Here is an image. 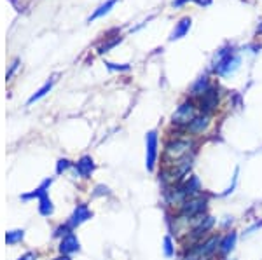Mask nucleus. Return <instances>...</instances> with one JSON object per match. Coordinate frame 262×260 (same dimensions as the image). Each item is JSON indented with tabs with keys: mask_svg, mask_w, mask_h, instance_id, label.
I'll list each match as a JSON object with an SVG mask.
<instances>
[{
	"mask_svg": "<svg viewBox=\"0 0 262 260\" xmlns=\"http://www.w3.org/2000/svg\"><path fill=\"white\" fill-rule=\"evenodd\" d=\"M194 150V140L192 138H175L170 140L164 147L163 152V166H170L179 162L180 159L191 156Z\"/></svg>",
	"mask_w": 262,
	"mask_h": 260,
	"instance_id": "1",
	"label": "nucleus"
},
{
	"mask_svg": "<svg viewBox=\"0 0 262 260\" xmlns=\"http://www.w3.org/2000/svg\"><path fill=\"white\" fill-rule=\"evenodd\" d=\"M208 196L206 194H200L194 196V198L185 199V203L177 209V215H180L182 219H196V217H201L208 211Z\"/></svg>",
	"mask_w": 262,
	"mask_h": 260,
	"instance_id": "2",
	"label": "nucleus"
},
{
	"mask_svg": "<svg viewBox=\"0 0 262 260\" xmlns=\"http://www.w3.org/2000/svg\"><path fill=\"white\" fill-rule=\"evenodd\" d=\"M239 66V56L232 49H222L219 53V58L215 61V72L219 75H229L234 74Z\"/></svg>",
	"mask_w": 262,
	"mask_h": 260,
	"instance_id": "3",
	"label": "nucleus"
},
{
	"mask_svg": "<svg viewBox=\"0 0 262 260\" xmlns=\"http://www.w3.org/2000/svg\"><path fill=\"white\" fill-rule=\"evenodd\" d=\"M49 185H51V180H44L35 192H32V194H28V196H23V199H30V198L39 199V211H40V215H44V217L53 215V211H54L53 201L49 199V194H48Z\"/></svg>",
	"mask_w": 262,
	"mask_h": 260,
	"instance_id": "4",
	"label": "nucleus"
},
{
	"mask_svg": "<svg viewBox=\"0 0 262 260\" xmlns=\"http://www.w3.org/2000/svg\"><path fill=\"white\" fill-rule=\"evenodd\" d=\"M145 166L149 171L156 170V164H158V157H159V136L158 131H149L145 136Z\"/></svg>",
	"mask_w": 262,
	"mask_h": 260,
	"instance_id": "5",
	"label": "nucleus"
},
{
	"mask_svg": "<svg viewBox=\"0 0 262 260\" xmlns=\"http://www.w3.org/2000/svg\"><path fill=\"white\" fill-rule=\"evenodd\" d=\"M198 115L196 112V107H194L192 102H185L182 103L179 108L175 110V114L171 115V123L177 126V128H182L185 129L189 124L192 123V119Z\"/></svg>",
	"mask_w": 262,
	"mask_h": 260,
	"instance_id": "6",
	"label": "nucleus"
},
{
	"mask_svg": "<svg viewBox=\"0 0 262 260\" xmlns=\"http://www.w3.org/2000/svg\"><path fill=\"white\" fill-rule=\"evenodd\" d=\"M210 124H212V121H210L208 114H198L192 119V123L185 128V131H187L189 135H192V136H200V135H203V133L208 131Z\"/></svg>",
	"mask_w": 262,
	"mask_h": 260,
	"instance_id": "7",
	"label": "nucleus"
},
{
	"mask_svg": "<svg viewBox=\"0 0 262 260\" xmlns=\"http://www.w3.org/2000/svg\"><path fill=\"white\" fill-rule=\"evenodd\" d=\"M219 105V89L217 87H210L205 94L200 96V108L203 114H212Z\"/></svg>",
	"mask_w": 262,
	"mask_h": 260,
	"instance_id": "8",
	"label": "nucleus"
},
{
	"mask_svg": "<svg viewBox=\"0 0 262 260\" xmlns=\"http://www.w3.org/2000/svg\"><path fill=\"white\" fill-rule=\"evenodd\" d=\"M236 243H238V234H236L234 230H229V232H226L221 238V243H219V255L222 257V260H226L227 255L234 250Z\"/></svg>",
	"mask_w": 262,
	"mask_h": 260,
	"instance_id": "9",
	"label": "nucleus"
},
{
	"mask_svg": "<svg viewBox=\"0 0 262 260\" xmlns=\"http://www.w3.org/2000/svg\"><path fill=\"white\" fill-rule=\"evenodd\" d=\"M91 219V211L90 208L86 206V204H77V208L74 209V213H72L70 220H69V225L72 229L79 227L81 224H84V222H88Z\"/></svg>",
	"mask_w": 262,
	"mask_h": 260,
	"instance_id": "10",
	"label": "nucleus"
},
{
	"mask_svg": "<svg viewBox=\"0 0 262 260\" xmlns=\"http://www.w3.org/2000/svg\"><path fill=\"white\" fill-rule=\"evenodd\" d=\"M182 187H184L187 198H194V196L203 194V185H201L200 178H198L196 175H189V177L182 182Z\"/></svg>",
	"mask_w": 262,
	"mask_h": 260,
	"instance_id": "11",
	"label": "nucleus"
},
{
	"mask_svg": "<svg viewBox=\"0 0 262 260\" xmlns=\"http://www.w3.org/2000/svg\"><path fill=\"white\" fill-rule=\"evenodd\" d=\"M79 250H81V243H79L77 236H75L74 232L67 234L60 243V253L61 255H70V253H75V251H79Z\"/></svg>",
	"mask_w": 262,
	"mask_h": 260,
	"instance_id": "12",
	"label": "nucleus"
},
{
	"mask_svg": "<svg viewBox=\"0 0 262 260\" xmlns=\"http://www.w3.org/2000/svg\"><path fill=\"white\" fill-rule=\"evenodd\" d=\"M75 171H77L79 177L90 178L91 173L95 171V162H93V159L90 156H84L75 162Z\"/></svg>",
	"mask_w": 262,
	"mask_h": 260,
	"instance_id": "13",
	"label": "nucleus"
},
{
	"mask_svg": "<svg viewBox=\"0 0 262 260\" xmlns=\"http://www.w3.org/2000/svg\"><path fill=\"white\" fill-rule=\"evenodd\" d=\"M210 82H208V77H200L196 82L192 84V87H191V94L194 96V98H200V96H203L206 93V91L210 89Z\"/></svg>",
	"mask_w": 262,
	"mask_h": 260,
	"instance_id": "14",
	"label": "nucleus"
},
{
	"mask_svg": "<svg viewBox=\"0 0 262 260\" xmlns=\"http://www.w3.org/2000/svg\"><path fill=\"white\" fill-rule=\"evenodd\" d=\"M191 18H184L180 21L179 25H177V28L173 30L171 33V37H170V40H177V39H182V37L185 35V33L189 32V28H191Z\"/></svg>",
	"mask_w": 262,
	"mask_h": 260,
	"instance_id": "15",
	"label": "nucleus"
},
{
	"mask_svg": "<svg viewBox=\"0 0 262 260\" xmlns=\"http://www.w3.org/2000/svg\"><path fill=\"white\" fill-rule=\"evenodd\" d=\"M116 2H117V0H107V2H105V4H101V6L98 7V9H96V11L93 12V14L90 16V19H88V21H90V23H91V21H95V19L101 18V16H103V14H107V12L111 11L114 6H116Z\"/></svg>",
	"mask_w": 262,
	"mask_h": 260,
	"instance_id": "16",
	"label": "nucleus"
},
{
	"mask_svg": "<svg viewBox=\"0 0 262 260\" xmlns=\"http://www.w3.org/2000/svg\"><path fill=\"white\" fill-rule=\"evenodd\" d=\"M163 251H164V257H168V258H173L177 255L175 241H173L171 236H166L163 240Z\"/></svg>",
	"mask_w": 262,
	"mask_h": 260,
	"instance_id": "17",
	"label": "nucleus"
},
{
	"mask_svg": "<svg viewBox=\"0 0 262 260\" xmlns=\"http://www.w3.org/2000/svg\"><path fill=\"white\" fill-rule=\"evenodd\" d=\"M53 84H54V79H51V81H48V82H46V84H44V86H42V87H40V89H39V91H37V93H35V94H33V96H32V98H30V100H28V105H32L33 102H37V100H40V98H42V96H46V94H48V93H49V91H51V89H53Z\"/></svg>",
	"mask_w": 262,
	"mask_h": 260,
	"instance_id": "18",
	"label": "nucleus"
},
{
	"mask_svg": "<svg viewBox=\"0 0 262 260\" xmlns=\"http://www.w3.org/2000/svg\"><path fill=\"white\" fill-rule=\"evenodd\" d=\"M23 236H25L23 230H11V232L6 234V243L7 245H14V243L23 240Z\"/></svg>",
	"mask_w": 262,
	"mask_h": 260,
	"instance_id": "19",
	"label": "nucleus"
},
{
	"mask_svg": "<svg viewBox=\"0 0 262 260\" xmlns=\"http://www.w3.org/2000/svg\"><path fill=\"white\" fill-rule=\"evenodd\" d=\"M70 166H72V162L69 161V159H60V161H58V164H56V173L58 175L63 173V171H67Z\"/></svg>",
	"mask_w": 262,
	"mask_h": 260,
	"instance_id": "20",
	"label": "nucleus"
},
{
	"mask_svg": "<svg viewBox=\"0 0 262 260\" xmlns=\"http://www.w3.org/2000/svg\"><path fill=\"white\" fill-rule=\"evenodd\" d=\"M105 65H107L108 70H129V65H116V63H111V61H107Z\"/></svg>",
	"mask_w": 262,
	"mask_h": 260,
	"instance_id": "21",
	"label": "nucleus"
},
{
	"mask_svg": "<svg viewBox=\"0 0 262 260\" xmlns=\"http://www.w3.org/2000/svg\"><path fill=\"white\" fill-rule=\"evenodd\" d=\"M117 42H121V37H117V39H114L112 42H108L107 45H103V48H101V51H100V53H107L108 49H111V48H114V45L117 44Z\"/></svg>",
	"mask_w": 262,
	"mask_h": 260,
	"instance_id": "22",
	"label": "nucleus"
},
{
	"mask_svg": "<svg viewBox=\"0 0 262 260\" xmlns=\"http://www.w3.org/2000/svg\"><path fill=\"white\" fill-rule=\"evenodd\" d=\"M18 65H19L18 61H14V63H12V65H11V70H9V72H7V79H11V75L14 74V70L18 68Z\"/></svg>",
	"mask_w": 262,
	"mask_h": 260,
	"instance_id": "23",
	"label": "nucleus"
},
{
	"mask_svg": "<svg viewBox=\"0 0 262 260\" xmlns=\"http://www.w3.org/2000/svg\"><path fill=\"white\" fill-rule=\"evenodd\" d=\"M108 188L107 187H103V185H98L96 187V192H95V196H100V194H105V192H107Z\"/></svg>",
	"mask_w": 262,
	"mask_h": 260,
	"instance_id": "24",
	"label": "nucleus"
},
{
	"mask_svg": "<svg viewBox=\"0 0 262 260\" xmlns=\"http://www.w3.org/2000/svg\"><path fill=\"white\" fill-rule=\"evenodd\" d=\"M35 258H37V257H35V253H25L19 260H35Z\"/></svg>",
	"mask_w": 262,
	"mask_h": 260,
	"instance_id": "25",
	"label": "nucleus"
},
{
	"mask_svg": "<svg viewBox=\"0 0 262 260\" xmlns=\"http://www.w3.org/2000/svg\"><path fill=\"white\" fill-rule=\"evenodd\" d=\"M185 2H189V0H175V2H173V6H175V7H180V6H184Z\"/></svg>",
	"mask_w": 262,
	"mask_h": 260,
	"instance_id": "26",
	"label": "nucleus"
},
{
	"mask_svg": "<svg viewBox=\"0 0 262 260\" xmlns=\"http://www.w3.org/2000/svg\"><path fill=\"white\" fill-rule=\"evenodd\" d=\"M194 2H198L200 6H210V2H212V0H194Z\"/></svg>",
	"mask_w": 262,
	"mask_h": 260,
	"instance_id": "27",
	"label": "nucleus"
},
{
	"mask_svg": "<svg viewBox=\"0 0 262 260\" xmlns=\"http://www.w3.org/2000/svg\"><path fill=\"white\" fill-rule=\"evenodd\" d=\"M54 260H72L69 255H61V257H58V258H54Z\"/></svg>",
	"mask_w": 262,
	"mask_h": 260,
	"instance_id": "28",
	"label": "nucleus"
},
{
	"mask_svg": "<svg viewBox=\"0 0 262 260\" xmlns=\"http://www.w3.org/2000/svg\"><path fill=\"white\" fill-rule=\"evenodd\" d=\"M259 32H262V25H260V27H259Z\"/></svg>",
	"mask_w": 262,
	"mask_h": 260,
	"instance_id": "29",
	"label": "nucleus"
}]
</instances>
